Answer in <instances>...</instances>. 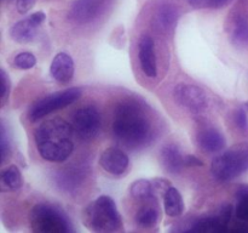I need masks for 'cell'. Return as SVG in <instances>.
I'll use <instances>...</instances> for the list:
<instances>
[{
    "mask_svg": "<svg viewBox=\"0 0 248 233\" xmlns=\"http://www.w3.org/2000/svg\"><path fill=\"white\" fill-rule=\"evenodd\" d=\"M113 133L130 150L144 147L153 138L152 124L135 102H123L116 107Z\"/></svg>",
    "mask_w": 248,
    "mask_h": 233,
    "instance_id": "cell-1",
    "label": "cell"
},
{
    "mask_svg": "<svg viewBox=\"0 0 248 233\" xmlns=\"http://www.w3.org/2000/svg\"><path fill=\"white\" fill-rule=\"evenodd\" d=\"M82 222L92 232H115L121 226V217L113 199L101 196L82 211Z\"/></svg>",
    "mask_w": 248,
    "mask_h": 233,
    "instance_id": "cell-2",
    "label": "cell"
},
{
    "mask_svg": "<svg viewBox=\"0 0 248 233\" xmlns=\"http://www.w3.org/2000/svg\"><path fill=\"white\" fill-rule=\"evenodd\" d=\"M248 170V145H237L215 158L211 174L218 181L227 182Z\"/></svg>",
    "mask_w": 248,
    "mask_h": 233,
    "instance_id": "cell-3",
    "label": "cell"
},
{
    "mask_svg": "<svg viewBox=\"0 0 248 233\" xmlns=\"http://www.w3.org/2000/svg\"><path fill=\"white\" fill-rule=\"evenodd\" d=\"M31 225L34 232L67 233L72 231L69 221L53 206L38 204L31 213Z\"/></svg>",
    "mask_w": 248,
    "mask_h": 233,
    "instance_id": "cell-4",
    "label": "cell"
},
{
    "mask_svg": "<svg viewBox=\"0 0 248 233\" xmlns=\"http://www.w3.org/2000/svg\"><path fill=\"white\" fill-rule=\"evenodd\" d=\"M80 96H81V90L78 87H70V89L48 95L31 107L28 113V118L31 121L39 120L47 114L60 111L74 103L77 100L80 99Z\"/></svg>",
    "mask_w": 248,
    "mask_h": 233,
    "instance_id": "cell-5",
    "label": "cell"
},
{
    "mask_svg": "<svg viewBox=\"0 0 248 233\" xmlns=\"http://www.w3.org/2000/svg\"><path fill=\"white\" fill-rule=\"evenodd\" d=\"M74 128L62 118H52L40 124L34 133L36 146L60 145L72 141Z\"/></svg>",
    "mask_w": 248,
    "mask_h": 233,
    "instance_id": "cell-6",
    "label": "cell"
},
{
    "mask_svg": "<svg viewBox=\"0 0 248 233\" xmlns=\"http://www.w3.org/2000/svg\"><path fill=\"white\" fill-rule=\"evenodd\" d=\"M101 114L94 107L80 108L73 116V128L81 140L90 141L96 137L101 129Z\"/></svg>",
    "mask_w": 248,
    "mask_h": 233,
    "instance_id": "cell-7",
    "label": "cell"
},
{
    "mask_svg": "<svg viewBox=\"0 0 248 233\" xmlns=\"http://www.w3.org/2000/svg\"><path fill=\"white\" fill-rule=\"evenodd\" d=\"M174 100L191 112L193 114H201L207 109L208 99L202 89L190 84H178L173 91Z\"/></svg>",
    "mask_w": 248,
    "mask_h": 233,
    "instance_id": "cell-8",
    "label": "cell"
},
{
    "mask_svg": "<svg viewBox=\"0 0 248 233\" xmlns=\"http://www.w3.org/2000/svg\"><path fill=\"white\" fill-rule=\"evenodd\" d=\"M227 31L235 45H248V12L235 10L228 18Z\"/></svg>",
    "mask_w": 248,
    "mask_h": 233,
    "instance_id": "cell-9",
    "label": "cell"
},
{
    "mask_svg": "<svg viewBox=\"0 0 248 233\" xmlns=\"http://www.w3.org/2000/svg\"><path fill=\"white\" fill-rule=\"evenodd\" d=\"M99 164L107 172L115 176H120L127 170L130 160L126 153L120 148L110 147L107 148L99 158Z\"/></svg>",
    "mask_w": 248,
    "mask_h": 233,
    "instance_id": "cell-10",
    "label": "cell"
},
{
    "mask_svg": "<svg viewBox=\"0 0 248 233\" xmlns=\"http://www.w3.org/2000/svg\"><path fill=\"white\" fill-rule=\"evenodd\" d=\"M103 0H75L69 11V18L77 23H87L98 16Z\"/></svg>",
    "mask_w": 248,
    "mask_h": 233,
    "instance_id": "cell-11",
    "label": "cell"
},
{
    "mask_svg": "<svg viewBox=\"0 0 248 233\" xmlns=\"http://www.w3.org/2000/svg\"><path fill=\"white\" fill-rule=\"evenodd\" d=\"M138 57L143 73L149 78H156L157 65L154 53V40L150 36L144 35L140 39Z\"/></svg>",
    "mask_w": 248,
    "mask_h": 233,
    "instance_id": "cell-12",
    "label": "cell"
},
{
    "mask_svg": "<svg viewBox=\"0 0 248 233\" xmlns=\"http://www.w3.org/2000/svg\"><path fill=\"white\" fill-rule=\"evenodd\" d=\"M50 70L56 82L68 84L74 75V61L68 53L60 52L53 58Z\"/></svg>",
    "mask_w": 248,
    "mask_h": 233,
    "instance_id": "cell-13",
    "label": "cell"
},
{
    "mask_svg": "<svg viewBox=\"0 0 248 233\" xmlns=\"http://www.w3.org/2000/svg\"><path fill=\"white\" fill-rule=\"evenodd\" d=\"M179 11L174 5L162 4L154 14V26L161 32H171L176 28Z\"/></svg>",
    "mask_w": 248,
    "mask_h": 233,
    "instance_id": "cell-14",
    "label": "cell"
},
{
    "mask_svg": "<svg viewBox=\"0 0 248 233\" xmlns=\"http://www.w3.org/2000/svg\"><path fill=\"white\" fill-rule=\"evenodd\" d=\"M36 147L43 159L52 163H62L70 157L74 150V143L73 141H68L60 145H40Z\"/></svg>",
    "mask_w": 248,
    "mask_h": 233,
    "instance_id": "cell-15",
    "label": "cell"
},
{
    "mask_svg": "<svg viewBox=\"0 0 248 233\" xmlns=\"http://www.w3.org/2000/svg\"><path fill=\"white\" fill-rule=\"evenodd\" d=\"M160 221V208L157 205L156 198L145 200L136 215V223L140 227L152 228Z\"/></svg>",
    "mask_w": 248,
    "mask_h": 233,
    "instance_id": "cell-16",
    "label": "cell"
},
{
    "mask_svg": "<svg viewBox=\"0 0 248 233\" xmlns=\"http://www.w3.org/2000/svg\"><path fill=\"white\" fill-rule=\"evenodd\" d=\"M184 155L176 145H167L161 150V163L170 174H179L184 166Z\"/></svg>",
    "mask_w": 248,
    "mask_h": 233,
    "instance_id": "cell-17",
    "label": "cell"
},
{
    "mask_svg": "<svg viewBox=\"0 0 248 233\" xmlns=\"http://www.w3.org/2000/svg\"><path fill=\"white\" fill-rule=\"evenodd\" d=\"M198 142L201 150L208 153L220 152L225 147V138L216 129H206L198 136Z\"/></svg>",
    "mask_w": 248,
    "mask_h": 233,
    "instance_id": "cell-18",
    "label": "cell"
},
{
    "mask_svg": "<svg viewBox=\"0 0 248 233\" xmlns=\"http://www.w3.org/2000/svg\"><path fill=\"white\" fill-rule=\"evenodd\" d=\"M38 32V27L31 22V19L26 18L17 22L10 29V35L16 43L28 44L34 40Z\"/></svg>",
    "mask_w": 248,
    "mask_h": 233,
    "instance_id": "cell-19",
    "label": "cell"
},
{
    "mask_svg": "<svg viewBox=\"0 0 248 233\" xmlns=\"http://www.w3.org/2000/svg\"><path fill=\"white\" fill-rule=\"evenodd\" d=\"M165 213L170 217H178L184 211V201L182 194L174 187H170L164 196Z\"/></svg>",
    "mask_w": 248,
    "mask_h": 233,
    "instance_id": "cell-20",
    "label": "cell"
},
{
    "mask_svg": "<svg viewBox=\"0 0 248 233\" xmlns=\"http://www.w3.org/2000/svg\"><path fill=\"white\" fill-rule=\"evenodd\" d=\"M130 192L133 198L138 199V200L145 201L152 198H155L154 184L144 179L137 180V181L133 182L130 188Z\"/></svg>",
    "mask_w": 248,
    "mask_h": 233,
    "instance_id": "cell-21",
    "label": "cell"
},
{
    "mask_svg": "<svg viewBox=\"0 0 248 233\" xmlns=\"http://www.w3.org/2000/svg\"><path fill=\"white\" fill-rule=\"evenodd\" d=\"M1 183L2 186L12 189V191L21 188L22 184H23V179H22L21 172H19L18 167L16 165H10L6 169L2 170Z\"/></svg>",
    "mask_w": 248,
    "mask_h": 233,
    "instance_id": "cell-22",
    "label": "cell"
},
{
    "mask_svg": "<svg viewBox=\"0 0 248 233\" xmlns=\"http://www.w3.org/2000/svg\"><path fill=\"white\" fill-rule=\"evenodd\" d=\"M230 1L232 0H186L195 9H222L230 4Z\"/></svg>",
    "mask_w": 248,
    "mask_h": 233,
    "instance_id": "cell-23",
    "label": "cell"
},
{
    "mask_svg": "<svg viewBox=\"0 0 248 233\" xmlns=\"http://www.w3.org/2000/svg\"><path fill=\"white\" fill-rule=\"evenodd\" d=\"M14 63L19 69H31L35 66L36 58L31 52H21L15 57Z\"/></svg>",
    "mask_w": 248,
    "mask_h": 233,
    "instance_id": "cell-24",
    "label": "cell"
},
{
    "mask_svg": "<svg viewBox=\"0 0 248 233\" xmlns=\"http://www.w3.org/2000/svg\"><path fill=\"white\" fill-rule=\"evenodd\" d=\"M236 215L242 221H247L248 222V191L242 192L241 199H240L239 205H237L236 209Z\"/></svg>",
    "mask_w": 248,
    "mask_h": 233,
    "instance_id": "cell-25",
    "label": "cell"
},
{
    "mask_svg": "<svg viewBox=\"0 0 248 233\" xmlns=\"http://www.w3.org/2000/svg\"><path fill=\"white\" fill-rule=\"evenodd\" d=\"M0 79H1V99H2V104L6 101L7 96H9L10 91V80L7 77L6 72L4 69H0Z\"/></svg>",
    "mask_w": 248,
    "mask_h": 233,
    "instance_id": "cell-26",
    "label": "cell"
},
{
    "mask_svg": "<svg viewBox=\"0 0 248 233\" xmlns=\"http://www.w3.org/2000/svg\"><path fill=\"white\" fill-rule=\"evenodd\" d=\"M235 123H236L237 128L241 129V130H244V131L248 130L247 114L242 108L237 109L236 113H235Z\"/></svg>",
    "mask_w": 248,
    "mask_h": 233,
    "instance_id": "cell-27",
    "label": "cell"
},
{
    "mask_svg": "<svg viewBox=\"0 0 248 233\" xmlns=\"http://www.w3.org/2000/svg\"><path fill=\"white\" fill-rule=\"evenodd\" d=\"M0 146H1V162L4 163L10 153V142L7 141L6 129L4 125H1V143H0Z\"/></svg>",
    "mask_w": 248,
    "mask_h": 233,
    "instance_id": "cell-28",
    "label": "cell"
},
{
    "mask_svg": "<svg viewBox=\"0 0 248 233\" xmlns=\"http://www.w3.org/2000/svg\"><path fill=\"white\" fill-rule=\"evenodd\" d=\"M34 5H35V0H17L16 1L17 11L22 15L27 14L29 10L33 9Z\"/></svg>",
    "mask_w": 248,
    "mask_h": 233,
    "instance_id": "cell-29",
    "label": "cell"
},
{
    "mask_svg": "<svg viewBox=\"0 0 248 233\" xmlns=\"http://www.w3.org/2000/svg\"><path fill=\"white\" fill-rule=\"evenodd\" d=\"M28 18L31 19V23L35 24L36 27H39V26H41V24L44 23V21L46 19V15L44 14L43 11H38V12H34V14H31Z\"/></svg>",
    "mask_w": 248,
    "mask_h": 233,
    "instance_id": "cell-30",
    "label": "cell"
},
{
    "mask_svg": "<svg viewBox=\"0 0 248 233\" xmlns=\"http://www.w3.org/2000/svg\"><path fill=\"white\" fill-rule=\"evenodd\" d=\"M203 163L200 159L195 157V155L188 154L184 158V166H202Z\"/></svg>",
    "mask_w": 248,
    "mask_h": 233,
    "instance_id": "cell-31",
    "label": "cell"
}]
</instances>
